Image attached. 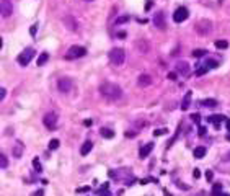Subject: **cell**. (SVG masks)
<instances>
[{
    "mask_svg": "<svg viewBox=\"0 0 230 196\" xmlns=\"http://www.w3.org/2000/svg\"><path fill=\"white\" fill-rule=\"evenodd\" d=\"M100 93H101L103 98H106V100L116 101L122 96V88H121L119 85L113 83V82H103L100 85Z\"/></svg>",
    "mask_w": 230,
    "mask_h": 196,
    "instance_id": "6da1fadb",
    "label": "cell"
},
{
    "mask_svg": "<svg viewBox=\"0 0 230 196\" xmlns=\"http://www.w3.org/2000/svg\"><path fill=\"white\" fill-rule=\"evenodd\" d=\"M194 31L201 36H207L212 31V21L207 20V18H202V20H198L194 23Z\"/></svg>",
    "mask_w": 230,
    "mask_h": 196,
    "instance_id": "7a4b0ae2",
    "label": "cell"
},
{
    "mask_svg": "<svg viewBox=\"0 0 230 196\" xmlns=\"http://www.w3.org/2000/svg\"><path fill=\"white\" fill-rule=\"evenodd\" d=\"M108 57H110L111 64L114 65H122L126 60V52L122 47H113V49L110 51V54H108Z\"/></svg>",
    "mask_w": 230,
    "mask_h": 196,
    "instance_id": "3957f363",
    "label": "cell"
},
{
    "mask_svg": "<svg viewBox=\"0 0 230 196\" xmlns=\"http://www.w3.org/2000/svg\"><path fill=\"white\" fill-rule=\"evenodd\" d=\"M87 54V49L85 47H82V46H72V47H69V51H67V54H65V59H78V57H83V56Z\"/></svg>",
    "mask_w": 230,
    "mask_h": 196,
    "instance_id": "277c9868",
    "label": "cell"
},
{
    "mask_svg": "<svg viewBox=\"0 0 230 196\" xmlns=\"http://www.w3.org/2000/svg\"><path fill=\"white\" fill-rule=\"evenodd\" d=\"M33 57H34V49H33V47H26V49L18 56V64L23 65V67H26V65L31 62Z\"/></svg>",
    "mask_w": 230,
    "mask_h": 196,
    "instance_id": "5b68a950",
    "label": "cell"
},
{
    "mask_svg": "<svg viewBox=\"0 0 230 196\" xmlns=\"http://www.w3.org/2000/svg\"><path fill=\"white\" fill-rule=\"evenodd\" d=\"M0 13L3 18H10L12 13H13V3L10 0H2L0 2Z\"/></svg>",
    "mask_w": 230,
    "mask_h": 196,
    "instance_id": "8992f818",
    "label": "cell"
},
{
    "mask_svg": "<svg viewBox=\"0 0 230 196\" xmlns=\"http://www.w3.org/2000/svg\"><path fill=\"white\" fill-rule=\"evenodd\" d=\"M188 16H189L188 8H186V7H178L175 10V13H173V20H175L176 23H181V21H185Z\"/></svg>",
    "mask_w": 230,
    "mask_h": 196,
    "instance_id": "52a82bcc",
    "label": "cell"
},
{
    "mask_svg": "<svg viewBox=\"0 0 230 196\" xmlns=\"http://www.w3.org/2000/svg\"><path fill=\"white\" fill-rule=\"evenodd\" d=\"M57 88H59V92H62V93H69V92L72 90V80L67 79V77L59 79V80H57Z\"/></svg>",
    "mask_w": 230,
    "mask_h": 196,
    "instance_id": "ba28073f",
    "label": "cell"
},
{
    "mask_svg": "<svg viewBox=\"0 0 230 196\" xmlns=\"http://www.w3.org/2000/svg\"><path fill=\"white\" fill-rule=\"evenodd\" d=\"M43 123L47 129H54L55 126H57V115L55 113H47V115L43 118Z\"/></svg>",
    "mask_w": 230,
    "mask_h": 196,
    "instance_id": "9c48e42d",
    "label": "cell"
},
{
    "mask_svg": "<svg viewBox=\"0 0 230 196\" xmlns=\"http://www.w3.org/2000/svg\"><path fill=\"white\" fill-rule=\"evenodd\" d=\"M154 25H155V28H158V30H165V28H166L165 15H163L162 12H158V13L154 16Z\"/></svg>",
    "mask_w": 230,
    "mask_h": 196,
    "instance_id": "30bf717a",
    "label": "cell"
},
{
    "mask_svg": "<svg viewBox=\"0 0 230 196\" xmlns=\"http://www.w3.org/2000/svg\"><path fill=\"white\" fill-rule=\"evenodd\" d=\"M176 71L180 72L181 75H185V77H188L189 75V64L186 62V60H180L178 64H176Z\"/></svg>",
    "mask_w": 230,
    "mask_h": 196,
    "instance_id": "8fae6325",
    "label": "cell"
},
{
    "mask_svg": "<svg viewBox=\"0 0 230 196\" xmlns=\"http://www.w3.org/2000/svg\"><path fill=\"white\" fill-rule=\"evenodd\" d=\"M64 23H65V26L69 28L70 31H77V28H78V23H77V20H75L72 15H67L64 18Z\"/></svg>",
    "mask_w": 230,
    "mask_h": 196,
    "instance_id": "7c38bea8",
    "label": "cell"
},
{
    "mask_svg": "<svg viewBox=\"0 0 230 196\" xmlns=\"http://www.w3.org/2000/svg\"><path fill=\"white\" fill-rule=\"evenodd\" d=\"M207 121H209V123H212V124H214L215 128L219 129V128H220V123L227 121V118H224L222 115H210L209 118H207Z\"/></svg>",
    "mask_w": 230,
    "mask_h": 196,
    "instance_id": "4fadbf2b",
    "label": "cell"
},
{
    "mask_svg": "<svg viewBox=\"0 0 230 196\" xmlns=\"http://www.w3.org/2000/svg\"><path fill=\"white\" fill-rule=\"evenodd\" d=\"M152 151H154V144H152V142H149V144H144V146H140V151H139L140 159H145V157L149 155Z\"/></svg>",
    "mask_w": 230,
    "mask_h": 196,
    "instance_id": "5bb4252c",
    "label": "cell"
},
{
    "mask_svg": "<svg viewBox=\"0 0 230 196\" xmlns=\"http://www.w3.org/2000/svg\"><path fill=\"white\" fill-rule=\"evenodd\" d=\"M139 87H149L150 83H152V77L149 75V74H142V75L139 77Z\"/></svg>",
    "mask_w": 230,
    "mask_h": 196,
    "instance_id": "9a60e30c",
    "label": "cell"
},
{
    "mask_svg": "<svg viewBox=\"0 0 230 196\" xmlns=\"http://www.w3.org/2000/svg\"><path fill=\"white\" fill-rule=\"evenodd\" d=\"M191 96H193V93H191V92H186L185 98H183V101H181V110H183V111L189 108V105H191Z\"/></svg>",
    "mask_w": 230,
    "mask_h": 196,
    "instance_id": "2e32d148",
    "label": "cell"
},
{
    "mask_svg": "<svg viewBox=\"0 0 230 196\" xmlns=\"http://www.w3.org/2000/svg\"><path fill=\"white\" fill-rule=\"evenodd\" d=\"M91 149H93V142H91V141H85V142H83V146H82V149H80V154H82V155H88Z\"/></svg>",
    "mask_w": 230,
    "mask_h": 196,
    "instance_id": "e0dca14e",
    "label": "cell"
},
{
    "mask_svg": "<svg viewBox=\"0 0 230 196\" xmlns=\"http://www.w3.org/2000/svg\"><path fill=\"white\" fill-rule=\"evenodd\" d=\"M12 152H13V157H15V159H20V157L23 155V144H21V142H16Z\"/></svg>",
    "mask_w": 230,
    "mask_h": 196,
    "instance_id": "ac0fdd59",
    "label": "cell"
},
{
    "mask_svg": "<svg viewBox=\"0 0 230 196\" xmlns=\"http://www.w3.org/2000/svg\"><path fill=\"white\" fill-rule=\"evenodd\" d=\"M100 134L105 137V139H113V137H114V131H113V129H108V128H101V129H100Z\"/></svg>",
    "mask_w": 230,
    "mask_h": 196,
    "instance_id": "d6986e66",
    "label": "cell"
},
{
    "mask_svg": "<svg viewBox=\"0 0 230 196\" xmlns=\"http://www.w3.org/2000/svg\"><path fill=\"white\" fill-rule=\"evenodd\" d=\"M137 46H139V49H140V52H147V51L150 49V46H149V43L147 41H144V39H139L137 41Z\"/></svg>",
    "mask_w": 230,
    "mask_h": 196,
    "instance_id": "ffe728a7",
    "label": "cell"
},
{
    "mask_svg": "<svg viewBox=\"0 0 230 196\" xmlns=\"http://www.w3.org/2000/svg\"><path fill=\"white\" fill-rule=\"evenodd\" d=\"M201 105L207 106V108H214V106H217V100H214V98H206V100L201 101Z\"/></svg>",
    "mask_w": 230,
    "mask_h": 196,
    "instance_id": "44dd1931",
    "label": "cell"
},
{
    "mask_svg": "<svg viewBox=\"0 0 230 196\" xmlns=\"http://www.w3.org/2000/svg\"><path fill=\"white\" fill-rule=\"evenodd\" d=\"M206 54H207V51L206 49H194L193 52H191V56L196 57V59H201V57H204Z\"/></svg>",
    "mask_w": 230,
    "mask_h": 196,
    "instance_id": "7402d4cb",
    "label": "cell"
},
{
    "mask_svg": "<svg viewBox=\"0 0 230 196\" xmlns=\"http://www.w3.org/2000/svg\"><path fill=\"white\" fill-rule=\"evenodd\" d=\"M214 44H215V47H217V49H227V47H229V41H225V39H217Z\"/></svg>",
    "mask_w": 230,
    "mask_h": 196,
    "instance_id": "603a6c76",
    "label": "cell"
},
{
    "mask_svg": "<svg viewBox=\"0 0 230 196\" xmlns=\"http://www.w3.org/2000/svg\"><path fill=\"white\" fill-rule=\"evenodd\" d=\"M47 59H49V54H47V52H43V54L39 56V57H38V65H44L46 62H47Z\"/></svg>",
    "mask_w": 230,
    "mask_h": 196,
    "instance_id": "cb8c5ba5",
    "label": "cell"
},
{
    "mask_svg": "<svg viewBox=\"0 0 230 196\" xmlns=\"http://www.w3.org/2000/svg\"><path fill=\"white\" fill-rule=\"evenodd\" d=\"M204 155H206V149L204 147H198V149H194V157L196 159H202Z\"/></svg>",
    "mask_w": 230,
    "mask_h": 196,
    "instance_id": "d4e9b609",
    "label": "cell"
},
{
    "mask_svg": "<svg viewBox=\"0 0 230 196\" xmlns=\"http://www.w3.org/2000/svg\"><path fill=\"white\" fill-rule=\"evenodd\" d=\"M129 20H131V16H129V15L118 16V18H116V25H122V23H127Z\"/></svg>",
    "mask_w": 230,
    "mask_h": 196,
    "instance_id": "484cf974",
    "label": "cell"
},
{
    "mask_svg": "<svg viewBox=\"0 0 230 196\" xmlns=\"http://www.w3.org/2000/svg\"><path fill=\"white\" fill-rule=\"evenodd\" d=\"M33 167H34L36 172H43V165H41V162H39V159H38V157H34V159H33Z\"/></svg>",
    "mask_w": 230,
    "mask_h": 196,
    "instance_id": "4316f807",
    "label": "cell"
},
{
    "mask_svg": "<svg viewBox=\"0 0 230 196\" xmlns=\"http://www.w3.org/2000/svg\"><path fill=\"white\" fill-rule=\"evenodd\" d=\"M98 196H111V191H110V188H101V190H96L95 191Z\"/></svg>",
    "mask_w": 230,
    "mask_h": 196,
    "instance_id": "83f0119b",
    "label": "cell"
},
{
    "mask_svg": "<svg viewBox=\"0 0 230 196\" xmlns=\"http://www.w3.org/2000/svg\"><path fill=\"white\" fill-rule=\"evenodd\" d=\"M207 71H209V67H207V65H199V69H196V75H198V77L204 75Z\"/></svg>",
    "mask_w": 230,
    "mask_h": 196,
    "instance_id": "f1b7e54d",
    "label": "cell"
},
{
    "mask_svg": "<svg viewBox=\"0 0 230 196\" xmlns=\"http://www.w3.org/2000/svg\"><path fill=\"white\" fill-rule=\"evenodd\" d=\"M220 191H222V185H220V183L214 185V188H212V196H220Z\"/></svg>",
    "mask_w": 230,
    "mask_h": 196,
    "instance_id": "f546056e",
    "label": "cell"
},
{
    "mask_svg": "<svg viewBox=\"0 0 230 196\" xmlns=\"http://www.w3.org/2000/svg\"><path fill=\"white\" fill-rule=\"evenodd\" d=\"M59 139H51V142H49V149L51 151H55V149H57V147H59Z\"/></svg>",
    "mask_w": 230,
    "mask_h": 196,
    "instance_id": "4dcf8cb0",
    "label": "cell"
},
{
    "mask_svg": "<svg viewBox=\"0 0 230 196\" xmlns=\"http://www.w3.org/2000/svg\"><path fill=\"white\" fill-rule=\"evenodd\" d=\"M0 167H2V168H7V167H8V160H7L5 155H0Z\"/></svg>",
    "mask_w": 230,
    "mask_h": 196,
    "instance_id": "1f68e13d",
    "label": "cell"
},
{
    "mask_svg": "<svg viewBox=\"0 0 230 196\" xmlns=\"http://www.w3.org/2000/svg\"><path fill=\"white\" fill-rule=\"evenodd\" d=\"M166 132H168V129H165V128H163V129H155V131H154V136L158 137V136H163V134H166Z\"/></svg>",
    "mask_w": 230,
    "mask_h": 196,
    "instance_id": "d6a6232c",
    "label": "cell"
},
{
    "mask_svg": "<svg viewBox=\"0 0 230 196\" xmlns=\"http://www.w3.org/2000/svg\"><path fill=\"white\" fill-rule=\"evenodd\" d=\"M206 65H207V67H209V69H215V67H217V60H214V59H209L207 60V62H206Z\"/></svg>",
    "mask_w": 230,
    "mask_h": 196,
    "instance_id": "836d02e7",
    "label": "cell"
},
{
    "mask_svg": "<svg viewBox=\"0 0 230 196\" xmlns=\"http://www.w3.org/2000/svg\"><path fill=\"white\" fill-rule=\"evenodd\" d=\"M191 119L194 121V123H199V121H201V116H199V113H193V115H191Z\"/></svg>",
    "mask_w": 230,
    "mask_h": 196,
    "instance_id": "e575fe53",
    "label": "cell"
},
{
    "mask_svg": "<svg viewBox=\"0 0 230 196\" xmlns=\"http://www.w3.org/2000/svg\"><path fill=\"white\" fill-rule=\"evenodd\" d=\"M206 178H207V181H210L212 178H214V173H212V170H207V172H206Z\"/></svg>",
    "mask_w": 230,
    "mask_h": 196,
    "instance_id": "d590c367",
    "label": "cell"
},
{
    "mask_svg": "<svg viewBox=\"0 0 230 196\" xmlns=\"http://www.w3.org/2000/svg\"><path fill=\"white\" fill-rule=\"evenodd\" d=\"M193 176H194V178H201V170L199 168H194V170H193Z\"/></svg>",
    "mask_w": 230,
    "mask_h": 196,
    "instance_id": "8d00e7d4",
    "label": "cell"
},
{
    "mask_svg": "<svg viewBox=\"0 0 230 196\" xmlns=\"http://www.w3.org/2000/svg\"><path fill=\"white\" fill-rule=\"evenodd\" d=\"M90 190V186H83V188H77V193H87Z\"/></svg>",
    "mask_w": 230,
    "mask_h": 196,
    "instance_id": "74e56055",
    "label": "cell"
},
{
    "mask_svg": "<svg viewBox=\"0 0 230 196\" xmlns=\"http://www.w3.org/2000/svg\"><path fill=\"white\" fill-rule=\"evenodd\" d=\"M135 134L137 132H134V131H126V137H135Z\"/></svg>",
    "mask_w": 230,
    "mask_h": 196,
    "instance_id": "f35d334b",
    "label": "cell"
},
{
    "mask_svg": "<svg viewBox=\"0 0 230 196\" xmlns=\"http://www.w3.org/2000/svg\"><path fill=\"white\" fill-rule=\"evenodd\" d=\"M5 95H7V90H5V88H0V100H3Z\"/></svg>",
    "mask_w": 230,
    "mask_h": 196,
    "instance_id": "ab89813d",
    "label": "cell"
},
{
    "mask_svg": "<svg viewBox=\"0 0 230 196\" xmlns=\"http://www.w3.org/2000/svg\"><path fill=\"white\" fill-rule=\"evenodd\" d=\"M152 5H154V2H152V0H147V3H145V10H150Z\"/></svg>",
    "mask_w": 230,
    "mask_h": 196,
    "instance_id": "60d3db41",
    "label": "cell"
},
{
    "mask_svg": "<svg viewBox=\"0 0 230 196\" xmlns=\"http://www.w3.org/2000/svg\"><path fill=\"white\" fill-rule=\"evenodd\" d=\"M36 31H38V25H33V26H31V30H30V33L34 36V35H36Z\"/></svg>",
    "mask_w": 230,
    "mask_h": 196,
    "instance_id": "b9f144b4",
    "label": "cell"
},
{
    "mask_svg": "<svg viewBox=\"0 0 230 196\" xmlns=\"http://www.w3.org/2000/svg\"><path fill=\"white\" fill-rule=\"evenodd\" d=\"M168 79H170V80H176V72H170V74H168Z\"/></svg>",
    "mask_w": 230,
    "mask_h": 196,
    "instance_id": "7bdbcfd3",
    "label": "cell"
},
{
    "mask_svg": "<svg viewBox=\"0 0 230 196\" xmlns=\"http://www.w3.org/2000/svg\"><path fill=\"white\" fill-rule=\"evenodd\" d=\"M43 195H44V191H43V190H38V191H34L31 196H43Z\"/></svg>",
    "mask_w": 230,
    "mask_h": 196,
    "instance_id": "ee69618b",
    "label": "cell"
},
{
    "mask_svg": "<svg viewBox=\"0 0 230 196\" xmlns=\"http://www.w3.org/2000/svg\"><path fill=\"white\" fill-rule=\"evenodd\" d=\"M83 124H85L87 128H90V126L93 124V121H91V119H85V121H83Z\"/></svg>",
    "mask_w": 230,
    "mask_h": 196,
    "instance_id": "f6af8a7d",
    "label": "cell"
},
{
    "mask_svg": "<svg viewBox=\"0 0 230 196\" xmlns=\"http://www.w3.org/2000/svg\"><path fill=\"white\" fill-rule=\"evenodd\" d=\"M199 134H201V136H204V134H206V128H201V129H199Z\"/></svg>",
    "mask_w": 230,
    "mask_h": 196,
    "instance_id": "bcb514c9",
    "label": "cell"
},
{
    "mask_svg": "<svg viewBox=\"0 0 230 196\" xmlns=\"http://www.w3.org/2000/svg\"><path fill=\"white\" fill-rule=\"evenodd\" d=\"M225 126H227V129H229V132H230V119L225 121Z\"/></svg>",
    "mask_w": 230,
    "mask_h": 196,
    "instance_id": "7dc6e473",
    "label": "cell"
},
{
    "mask_svg": "<svg viewBox=\"0 0 230 196\" xmlns=\"http://www.w3.org/2000/svg\"><path fill=\"white\" fill-rule=\"evenodd\" d=\"M101 188H110V183H108V181H106V183H103V185H101Z\"/></svg>",
    "mask_w": 230,
    "mask_h": 196,
    "instance_id": "c3c4849f",
    "label": "cell"
},
{
    "mask_svg": "<svg viewBox=\"0 0 230 196\" xmlns=\"http://www.w3.org/2000/svg\"><path fill=\"white\" fill-rule=\"evenodd\" d=\"M163 195H165V196H171V195H170V193H168L166 190H163Z\"/></svg>",
    "mask_w": 230,
    "mask_h": 196,
    "instance_id": "681fc988",
    "label": "cell"
},
{
    "mask_svg": "<svg viewBox=\"0 0 230 196\" xmlns=\"http://www.w3.org/2000/svg\"><path fill=\"white\" fill-rule=\"evenodd\" d=\"M227 141H230V132H229V134H227Z\"/></svg>",
    "mask_w": 230,
    "mask_h": 196,
    "instance_id": "f907efd6",
    "label": "cell"
},
{
    "mask_svg": "<svg viewBox=\"0 0 230 196\" xmlns=\"http://www.w3.org/2000/svg\"><path fill=\"white\" fill-rule=\"evenodd\" d=\"M220 196H230V195H220Z\"/></svg>",
    "mask_w": 230,
    "mask_h": 196,
    "instance_id": "816d5d0a",
    "label": "cell"
},
{
    "mask_svg": "<svg viewBox=\"0 0 230 196\" xmlns=\"http://www.w3.org/2000/svg\"><path fill=\"white\" fill-rule=\"evenodd\" d=\"M85 2H91V0H85Z\"/></svg>",
    "mask_w": 230,
    "mask_h": 196,
    "instance_id": "f5cc1de1",
    "label": "cell"
}]
</instances>
